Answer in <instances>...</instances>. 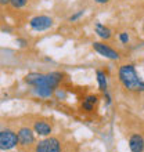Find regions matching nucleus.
Instances as JSON below:
<instances>
[{
	"label": "nucleus",
	"instance_id": "nucleus-7",
	"mask_svg": "<svg viewBox=\"0 0 144 152\" xmlns=\"http://www.w3.org/2000/svg\"><path fill=\"white\" fill-rule=\"evenodd\" d=\"M17 136H18V145L21 148H25V149L31 148L36 141L33 129L28 127V126H22V127L18 129Z\"/></svg>",
	"mask_w": 144,
	"mask_h": 152
},
{
	"label": "nucleus",
	"instance_id": "nucleus-15",
	"mask_svg": "<svg viewBox=\"0 0 144 152\" xmlns=\"http://www.w3.org/2000/svg\"><path fill=\"white\" fill-rule=\"evenodd\" d=\"M28 1L29 0H10V6L14 10H21V8H24L28 4Z\"/></svg>",
	"mask_w": 144,
	"mask_h": 152
},
{
	"label": "nucleus",
	"instance_id": "nucleus-19",
	"mask_svg": "<svg viewBox=\"0 0 144 152\" xmlns=\"http://www.w3.org/2000/svg\"><path fill=\"white\" fill-rule=\"evenodd\" d=\"M0 6L4 7V6H10V0H0Z\"/></svg>",
	"mask_w": 144,
	"mask_h": 152
},
{
	"label": "nucleus",
	"instance_id": "nucleus-14",
	"mask_svg": "<svg viewBox=\"0 0 144 152\" xmlns=\"http://www.w3.org/2000/svg\"><path fill=\"white\" fill-rule=\"evenodd\" d=\"M84 12H86V10H84V8H79V10H76V11H73L71 15H69L68 21H69V22H78V21H79L80 18L84 15Z\"/></svg>",
	"mask_w": 144,
	"mask_h": 152
},
{
	"label": "nucleus",
	"instance_id": "nucleus-5",
	"mask_svg": "<svg viewBox=\"0 0 144 152\" xmlns=\"http://www.w3.org/2000/svg\"><path fill=\"white\" fill-rule=\"evenodd\" d=\"M53 26H54V18L50 15H46V14L35 15L29 20V28L35 32H44Z\"/></svg>",
	"mask_w": 144,
	"mask_h": 152
},
{
	"label": "nucleus",
	"instance_id": "nucleus-18",
	"mask_svg": "<svg viewBox=\"0 0 144 152\" xmlns=\"http://www.w3.org/2000/svg\"><path fill=\"white\" fill-rule=\"evenodd\" d=\"M94 4H98V6H105V4H108L111 0H92Z\"/></svg>",
	"mask_w": 144,
	"mask_h": 152
},
{
	"label": "nucleus",
	"instance_id": "nucleus-2",
	"mask_svg": "<svg viewBox=\"0 0 144 152\" xmlns=\"http://www.w3.org/2000/svg\"><path fill=\"white\" fill-rule=\"evenodd\" d=\"M64 80V73L61 72H48V73H42V72H31L28 75H25L24 82L31 87H40V86H50L53 88H58L61 82Z\"/></svg>",
	"mask_w": 144,
	"mask_h": 152
},
{
	"label": "nucleus",
	"instance_id": "nucleus-20",
	"mask_svg": "<svg viewBox=\"0 0 144 152\" xmlns=\"http://www.w3.org/2000/svg\"><path fill=\"white\" fill-rule=\"evenodd\" d=\"M141 32L144 33V24H143V26H141Z\"/></svg>",
	"mask_w": 144,
	"mask_h": 152
},
{
	"label": "nucleus",
	"instance_id": "nucleus-12",
	"mask_svg": "<svg viewBox=\"0 0 144 152\" xmlns=\"http://www.w3.org/2000/svg\"><path fill=\"white\" fill-rule=\"evenodd\" d=\"M96 79H97V84L100 91L104 94L108 91V75L105 73V71L103 69H96Z\"/></svg>",
	"mask_w": 144,
	"mask_h": 152
},
{
	"label": "nucleus",
	"instance_id": "nucleus-10",
	"mask_svg": "<svg viewBox=\"0 0 144 152\" xmlns=\"http://www.w3.org/2000/svg\"><path fill=\"white\" fill-rule=\"evenodd\" d=\"M128 145L130 152H144V137L140 133H133L129 137Z\"/></svg>",
	"mask_w": 144,
	"mask_h": 152
},
{
	"label": "nucleus",
	"instance_id": "nucleus-6",
	"mask_svg": "<svg viewBox=\"0 0 144 152\" xmlns=\"http://www.w3.org/2000/svg\"><path fill=\"white\" fill-rule=\"evenodd\" d=\"M35 152H62L61 141L57 137H43V140L35 145Z\"/></svg>",
	"mask_w": 144,
	"mask_h": 152
},
{
	"label": "nucleus",
	"instance_id": "nucleus-3",
	"mask_svg": "<svg viewBox=\"0 0 144 152\" xmlns=\"http://www.w3.org/2000/svg\"><path fill=\"white\" fill-rule=\"evenodd\" d=\"M92 47L97 54H100L101 57H104V58H107V60H109V61H119L120 58H122L120 53L118 51L115 47H112L111 44H108L107 42L96 40V42L92 43Z\"/></svg>",
	"mask_w": 144,
	"mask_h": 152
},
{
	"label": "nucleus",
	"instance_id": "nucleus-21",
	"mask_svg": "<svg viewBox=\"0 0 144 152\" xmlns=\"http://www.w3.org/2000/svg\"><path fill=\"white\" fill-rule=\"evenodd\" d=\"M143 111H144V105H143Z\"/></svg>",
	"mask_w": 144,
	"mask_h": 152
},
{
	"label": "nucleus",
	"instance_id": "nucleus-8",
	"mask_svg": "<svg viewBox=\"0 0 144 152\" xmlns=\"http://www.w3.org/2000/svg\"><path fill=\"white\" fill-rule=\"evenodd\" d=\"M32 129L36 136L39 137H48L53 133V123L47 119H37L33 122Z\"/></svg>",
	"mask_w": 144,
	"mask_h": 152
},
{
	"label": "nucleus",
	"instance_id": "nucleus-9",
	"mask_svg": "<svg viewBox=\"0 0 144 152\" xmlns=\"http://www.w3.org/2000/svg\"><path fill=\"white\" fill-rule=\"evenodd\" d=\"M98 101H100V97L97 96V94H87V96L82 100V102H80V109L86 113L93 112V111L97 108Z\"/></svg>",
	"mask_w": 144,
	"mask_h": 152
},
{
	"label": "nucleus",
	"instance_id": "nucleus-1",
	"mask_svg": "<svg viewBox=\"0 0 144 152\" xmlns=\"http://www.w3.org/2000/svg\"><path fill=\"white\" fill-rule=\"evenodd\" d=\"M118 80L125 90L134 94L144 93V80L141 79L133 64H122L118 69Z\"/></svg>",
	"mask_w": 144,
	"mask_h": 152
},
{
	"label": "nucleus",
	"instance_id": "nucleus-11",
	"mask_svg": "<svg viewBox=\"0 0 144 152\" xmlns=\"http://www.w3.org/2000/svg\"><path fill=\"white\" fill-rule=\"evenodd\" d=\"M94 33H96L97 36H98V39L103 40V42H109V40L112 39V36H114L111 28L104 24H101V22H96V24H94Z\"/></svg>",
	"mask_w": 144,
	"mask_h": 152
},
{
	"label": "nucleus",
	"instance_id": "nucleus-13",
	"mask_svg": "<svg viewBox=\"0 0 144 152\" xmlns=\"http://www.w3.org/2000/svg\"><path fill=\"white\" fill-rule=\"evenodd\" d=\"M116 37H118V42H119L120 44H123V46L130 44V33H129L128 31H120V32L116 35Z\"/></svg>",
	"mask_w": 144,
	"mask_h": 152
},
{
	"label": "nucleus",
	"instance_id": "nucleus-16",
	"mask_svg": "<svg viewBox=\"0 0 144 152\" xmlns=\"http://www.w3.org/2000/svg\"><path fill=\"white\" fill-rule=\"evenodd\" d=\"M15 43H17V46H18V47L24 48V47H28L29 42H28V39H25V37H17Z\"/></svg>",
	"mask_w": 144,
	"mask_h": 152
},
{
	"label": "nucleus",
	"instance_id": "nucleus-17",
	"mask_svg": "<svg viewBox=\"0 0 144 152\" xmlns=\"http://www.w3.org/2000/svg\"><path fill=\"white\" fill-rule=\"evenodd\" d=\"M103 98H104L105 105H107V107H109V105H111V102H112V97H111V94H109V91L104 93V94H103Z\"/></svg>",
	"mask_w": 144,
	"mask_h": 152
},
{
	"label": "nucleus",
	"instance_id": "nucleus-4",
	"mask_svg": "<svg viewBox=\"0 0 144 152\" xmlns=\"http://www.w3.org/2000/svg\"><path fill=\"white\" fill-rule=\"evenodd\" d=\"M18 147V136L11 129L0 127V151H11Z\"/></svg>",
	"mask_w": 144,
	"mask_h": 152
}]
</instances>
